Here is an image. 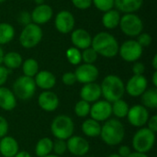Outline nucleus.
<instances>
[{
  "mask_svg": "<svg viewBox=\"0 0 157 157\" xmlns=\"http://www.w3.org/2000/svg\"><path fill=\"white\" fill-rule=\"evenodd\" d=\"M17 106V98L14 93L7 87L0 86V108L4 110L10 111Z\"/></svg>",
  "mask_w": 157,
  "mask_h": 157,
  "instance_id": "obj_22",
  "label": "nucleus"
},
{
  "mask_svg": "<svg viewBox=\"0 0 157 157\" xmlns=\"http://www.w3.org/2000/svg\"><path fill=\"white\" fill-rule=\"evenodd\" d=\"M18 148L17 142L11 136H5L0 141V153L4 157H14Z\"/></svg>",
  "mask_w": 157,
  "mask_h": 157,
  "instance_id": "obj_21",
  "label": "nucleus"
},
{
  "mask_svg": "<svg viewBox=\"0 0 157 157\" xmlns=\"http://www.w3.org/2000/svg\"><path fill=\"white\" fill-rule=\"evenodd\" d=\"M76 81L82 84H88L95 82L98 77V69L94 64L83 63L79 65L75 72Z\"/></svg>",
  "mask_w": 157,
  "mask_h": 157,
  "instance_id": "obj_10",
  "label": "nucleus"
},
{
  "mask_svg": "<svg viewBox=\"0 0 157 157\" xmlns=\"http://www.w3.org/2000/svg\"><path fill=\"white\" fill-rule=\"evenodd\" d=\"M100 88L101 95L110 103L121 99L125 92V85L123 81L115 75H107L103 79Z\"/></svg>",
  "mask_w": 157,
  "mask_h": 157,
  "instance_id": "obj_3",
  "label": "nucleus"
},
{
  "mask_svg": "<svg viewBox=\"0 0 157 157\" xmlns=\"http://www.w3.org/2000/svg\"><path fill=\"white\" fill-rule=\"evenodd\" d=\"M3 63L6 65L5 67H6L7 69H17L22 64L23 60L22 56L18 52H10L4 55Z\"/></svg>",
  "mask_w": 157,
  "mask_h": 157,
  "instance_id": "obj_27",
  "label": "nucleus"
},
{
  "mask_svg": "<svg viewBox=\"0 0 157 157\" xmlns=\"http://www.w3.org/2000/svg\"><path fill=\"white\" fill-rule=\"evenodd\" d=\"M15 36V29L9 23H0V45L10 42Z\"/></svg>",
  "mask_w": 157,
  "mask_h": 157,
  "instance_id": "obj_29",
  "label": "nucleus"
},
{
  "mask_svg": "<svg viewBox=\"0 0 157 157\" xmlns=\"http://www.w3.org/2000/svg\"><path fill=\"white\" fill-rule=\"evenodd\" d=\"M35 2H36V4L39 6V5H42V4H44V0H35Z\"/></svg>",
  "mask_w": 157,
  "mask_h": 157,
  "instance_id": "obj_51",
  "label": "nucleus"
},
{
  "mask_svg": "<svg viewBox=\"0 0 157 157\" xmlns=\"http://www.w3.org/2000/svg\"><path fill=\"white\" fill-rule=\"evenodd\" d=\"M153 84L154 86L156 87L157 86V71H155L154 75H153Z\"/></svg>",
  "mask_w": 157,
  "mask_h": 157,
  "instance_id": "obj_49",
  "label": "nucleus"
},
{
  "mask_svg": "<svg viewBox=\"0 0 157 157\" xmlns=\"http://www.w3.org/2000/svg\"><path fill=\"white\" fill-rule=\"evenodd\" d=\"M92 4H94L98 10L107 12L113 8L114 0H92Z\"/></svg>",
  "mask_w": 157,
  "mask_h": 157,
  "instance_id": "obj_35",
  "label": "nucleus"
},
{
  "mask_svg": "<svg viewBox=\"0 0 157 157\" xmlns=\"http://www.w3.org/2000/svg\"><path fill=\"white\" fill-rule=\"evenodd\" d=\"M108 157H121V156H120L118 154H112V155H109Z\"/></svg>",
  "mask_w": 157,
  "mask_h": 157,
  "instance_id": "obj_52",
  "label": "nucleus"
},
{
  "mask_svg": "<svg viewBox=\"0 0 157 157\" xmlns=\"http://www.w3.org/2000/svg\"><path fill=\"white\" fill-rule=\"evenodd\" d=\"M7 132H8V122L4 117L0 116V138L6 136Z\"/></svg>",
  "mask_w": 157,
  "mask_h": 157,
  "instance_id": "obj_41",
  "label": "nucleus"
},
{
  "mask_svg": "<svg viewBox=\"0 0 157 157\" xmlns=\"http://www.w3.org/2000/svg\"><path fill=\"white\" fill-rule=\"evenodd\" d=\"M121 31L129 37H137L143 32L144 23L139 16L130 13L121 17L120 24Z\"/></svg>",
  "mask_w": 157,
  "mask_h": 157,
  "instance_id": "obj_8",
  "label": "nucleus"
},
{
  "mask_svg": "<svg viewBox=\"0 0 157 157\" xmlns=\"http://www.w3.org/2000/svg\"><path fill=\"white\" fill-rule=\"evenodd\" d=\"M4 55H5V53H4V51H3V48L1 47V45H0V65H1V63H3V59H4Z\"/></svg>",
  "mask_w": 157,
  "mask_h": 157,
  "instance_id": "obj_50",
  "label": "nucleus"
},
{
  "mask_svg": "<svg viewBox=\"0 0 157 157\" xmlns=\"http://www.w3.org/2000/svg\"><path fill=\"white\" fill-rule=\"evenodd\" d=\"M128 157H148L146 154H143V153H139V152H134V153H131V155Z\"/></svg>",
  "mask_w": 157,
  "mask_h": 157,
  "instance_id": "obj_47",
  "label": "nucleus"
},
{
  "mask_svg": "<svg viewBox=\"0 0 157 157\" xmlns=\"http://www.w3.org/2000/svg\"><path fill=\"white\" fill-rule=\"evenodd\" d=\"M152 64H153V67H154V69L156 71L157 70V55L155 54V56H154V58H153V62H152Z\"/></svg>",
  "mask_w": 157,
  "mask_h": 157,
  "instance_id": "obj_48",
  "label": "nucleus"
},
{
  "mask_svg": "<svg viewBox=\"0 0 157 157\" xmlns=\"http://www.w3.org/2000/svg\"><path fill=\"white\" fill-rule=\"evenodd\" d=\"M147 79L143 75L132 76L125 86V91L132 97H140L147 89Z\"/></svg>",
  "mask_w": 157,
  "mask_h": 157,
  "instance_id": "obj_14",
  "label": "nucleus"
},
{
  "mask_svg": "<svg viewBox=\"0 0 157 157\" xmlns=\"http://www.w3.org/2000/svg\"><path fill=\"white\" fill-rule=\"evenodd\" d=\"M43 157H61V156L56 155H46V156H43Z\"/></svg>",
  "mask_w": 157,
  "mask_h": 157,
  "instance_id": "obj_53",
  "label": "nucleus"
},
{
  "mask_svg": "<svg viewBox=\"0 0 157 157\" xmlns=\"http://www.w3.org/2000/svg\"><path fill=\"white\" fill-rule=\"evenodd\" d=\"M111 107H112V113L116 117H118L120 119L127 117V114H128L130 108H129L128 103L125 100H123L121 98L118 99V100L113 102Z\"/></svg>",
  "mask_w": 157,
  "mask_h": 157,
  "instance_id": "obj_31",
  "label": "nucleus"
},
{
  "mask_svg": "<svg viewBox=\"0 0 157 157\" xmlns=\"http://www.w3.org/2000/svg\"><path fill=\"white\" fill-rule=\"evenodd\" d=\"M67 150V144L66 142L63 140H59L57 139L56 141L53 142L52 144V151H54L56 155H63Z\"/></svg>",
  "mask_w": 157,
  "mask_h": 157,
  "instance_id": "obj_36",
  "label": "nucleus"
},
{
  "mask_svg": "<svg viewBox=\"0 0 157 157\" xmlns=\"http://www.w3.org/2000/svg\"><path fill=\"white\" fill-rule=\"evenodd\" d=\"M66 57L69 63L74 65H77L82 62L81 52L75 47H71L66 51Z\"/></svg>",
  "mask_w": 157,
  "mask_h": 157,
  "instance_id": "obj_32",
  "label": "nucleus"
},
{
  "mask_svg": "<svg viewBox=\"0 0 157 157\" xmlns=\"http://www.w3.org/2000/svg\"><path fill=\"white\" fill-rule=\"evenodd\" d=\"M38 103L43 110L49 112L54 111L59 106V98L54 92L46 90L39 96Z\"/></svg>",
  "mask_w": 157,
  "mask_h": 157,
  "instance_id": "obj_17",
  "label": "nucleus"
},
{
  "mask_svg": "<svg viewBox=\"0 0 157 157\" xmlns=\"http://www.w3.org/2000/svg\"><path fill=\"white\" fill-rule=\"evenodd\" d=\"M14 157H31V155L26 151H21V152H17Z\"/></svg>",
  "mask_w": 157,
  "mask_h": 157,
  "instance_id": "obj_46",
  "label": "nucleus"
},
{
  "mask_svg": "<svg viewBox=\"0 0 157 157\" xmlns=\"http://www.w3.org/2000/svg\"><path fill=\"white\" fill-rule=\"evenodd\" d=\"M75 124L72 119L66 115H59L53 119L51 124V131L53 136L59 140H68L73 136Z\"/></svg>",
  "mask_w": 157,
  "mask_h": 157,
  "instance_id": "obj_4",
  "label": "nucleus"
},
{
  "mask_svg": "<svg viewBox=\"0 0 157 157\" xmlns=\"http://www.w3.org/2000/svg\"><path fill=\"white\" fill-rule=\"evenodd\" d=\"M63 82L66 86H73L76 82V77L75 73L72 72H67L63 74Z\"/></svg>",
  "mask_w": 157,
  "mask_h": 157,
  "instance_id": "obj_40",
  "label": "nucleus"
},
{
  "mask_svg": "<svg viewBox=\"0 0 157 157\" xmlns=\"http://www.w3.org/2000/svg\"><path fill=\"white\" fill-rule=\"evenodd\" d=\"M71 40L74 46L77 49L85 50L88 47H91L92 37L88 31L84 29H74L71 35Z\"/></svg>",
  "mask_w": 157,
  "mask_h": 157,
  "instance_id": "obj_18",
  "label": "nucleus"
},
{
  "mask_svg": "<svg viewBox=\"0 0 157 157\" xmlns=\"http://www.w3.org/2000/svg\"><path fill=\"white\" fill-rule=\"evenodd\" d=\"M148 129L154 132L155 133L157 132V116L154 115L148 120Z\"/></svg>",
  "mask_w": 157,
  "mask_h": 157,
  "instance_id": "obj_44",
  "label": "nucleus"
},
{
  "mask_svg": "<svg viewBox=\"0 0 157 157\" xmlns=\"http://www.w3.org/2000/svg\"><path fill=\"white\" fill-rule=\"evenodd\" d=\"M129 122L134 127H143L149 120V113L143 105H134L129 109L128 114Z\"/></svg>",
  "mask_w": 157,
  "mask_h": 157,
  "instance_id": "obj_12",
  "label": "nucleus"
},
{
  "mask_svg": "<svg viewBox=\"0 0 157 157\" xmlns=\"http://www.w3.org/2000/svg\"><path fill=\"white\" fill-rule=\"evenodd\" d=\"M42 36L43 32L40 27L31 22L29 25L24 26L19 35V42L22 47L26 49H31L40 42Z\"/></svg>",
  "mask_w": 157,
  "mask_h": 157,
  "instance_id": "obj_5",
  "label": "nucleus"
},
{
  "mask_svg": "<svg viewBox=\"0 0 157 157\" xmlns=\"http://www.w3.org/2000/svg\"><path fill=\"white\" fill-rule=\"evenodd\" d=\"M17 19H18V22L21 25H23V26H27L29 23H31V21H32L31 20V15L28 11H22V12H20L19 15H18Z\"/></svg>",
  "mask_w": 157,
  "mask_h": 157,
  "instance_id": "obj_38",
  "label": "nucleus"
},
{
  "mask_svg": "<svg viewBox=\"0 0 157 157\" xmlns=\"http://www.w3.org/2000/svg\"><path fill=\"white\" fill-rule=\"evenodd\" d=\"M91 47L96 52L106 58H112L119 53L120 45L116 38L109 32L102 31L92 38Z\"/></svg>",
  "mask_w": 157,
  "mask_h": 157,
  "instance_id": "obj_1",
  "label": "nucleus"
},
{
  "mask_svg": "<svg viewBox=\"0 0 157 157\" xmlns=\"http://www.w3.org/2000/svg\"><path fill=\"white\" fill-rule=\"evenodd\" d=\"M83 157H87V156H83ZM88 157H89V156H88Z\"/></svg>",
  "mask_w": 157,
  "mask_h": 157,
  "instance_id": "obj_56",
  "label": "nucleus"
},
{
  "mask_svg": "<svg viewBox=\"0 0 157 157\" xmlns=\"http://www.w3.org/2000/svg\"><path fill=\"white\" fill-rule=\"evenodd\" d=\"M52 144L53 142L50 138H42L40 139L35 147V153L38 157H43L51 154L52 151Z\"/></svg>",
  "mask_w": 157,
  "mask_h": 157,
  "instance_id": "obj_28",
  "label": "nucleus"
},
{
  "mask_svg": "<svg viewBox=\"0 0 157 157\" xmlns=\"http://www.w3.org/2000/svg\"><path fill=\"white\" fill-rule=\"evenodd\" d=\"M67 150L75 156H84L89 151V143L81 136H71L67 142Z\"/></svg>",
  "mask_w": 157,
  "mask_h": 157,
  "instance_id": "obj_15",
  "label": "nucleus"
},
{
  "mask_svg": "<svg viewBox=\"0 0 157 157\" xmlns=\"http://www.w3.org/2000/svg\"><path fill=\"white\" fill-rule=\"evenodd\" d=\"M155 133L148 128H142L134 134L132 138V147L135 152L146 154L155 145Z\"/></svg>",
  "mask_w": 157,
  "mask_h": 157,
  "instance_id": "obj_6",
  "label": "nucleus"
},
{
  "mask_svg": "<svg viewBox=\"0 0 157 157\" xmlns=\"http://www.w3.org/2000/svg\"><path fill=\"white\" fill-rule=\"evenodd\" d=\"M6 0H0V3H3V2H5Z\"/></svg>",
  "mask_w": 157,
  "mask_h": 157,
  "instance_id": "obj_54",
  "label": "nucleus"
},
{
  "mask_svg": "<svg viewBox=\"0 0 157 157\" xmlns=\"http://www.w3.org/2000/svg\"><path fill=\"white\" fill-rule=\"evenodd\" d=\"M121 17L120 11L112 8L104 13L102 17V24L106 29H113L119 26Z\"/></svg>",
  "mask_w": 157,
  "mask_h": 157,
  "instance_id": "obj_24",
  "label": "nucleus"
},
{
  "mask_svg": "<svg viewBox=\"0 0 157 157\" xmlns=\"http://www.w3.org/2000/svg\"><path fill=\"white\" fill-rule=\"evenodd\" d=\"M81 56H82V61H84L85 63L93 64L97 61L98 54L92 47H88L83 50V52H81Z\"/></svg>",
  "mask_w": 157,
  "mask_h": 157,
  "instance_id": "obj_34",
  "label": "nucleus"
},
{
  "mask_svg": "<svg viewBox=\"0 0 157 157\" xmlns=\"http://www.w3.org/2000/svg\"><path fill=\"white\" fill-rule=\"evenodd\" d=\"M73 5L81 10H86L89 8L92 5V0H72Z\"/></svg>",
  "mask_w": 157,
  "mask_h": 157,
  "instance_id": "obj_39",
  "label": "nucleus"
},
{
  "mask_svg": "<svg viewBox=\"0 0 157 157\" xmlns=\"http://www.w3.org/2000/svg\"><path fill=\"white\" fill-rule=\"evenodd\" d=\"M145 71V66L143 63H135L132 66V73L134 75H143Z\"/></svg>",
  "mask_w": 157,
  "mask_h": 157,
  "instance_id": "obj_42",
  "label": "nucleus"
},
{
  "mask_svg": "<svg viewBox=\"0 0 157 157\" xmlns=\"http://www.w3.org/2000/svg\"><path fill=\"white\" fill-rule=\"evenodd\" d=\"M36 91V84L32 77L22 75L18 77L13 85V93L16 98L21 100L30 99Z\"/></svg>",
  "mask_w": 157,
  "mask_h": 157,
  "instance_id": "obj_7",
  "label": "nucleus"
},
{
  "mask_svg": "<svg viewBox=\"0 0 157 157\" xmlns=\"http://www.w3.org/2000/svg\"><path fill=\"white\" fill-rule=\"evenodd\" d=\"M26 1H29V0H26Z\"/></svg>",
  "mask_w": 157,
  "mask_h": 157,
  "instance_id": "obj_55",
  "label": "nucleus"
},
{
  "mask_svg": "<svg viewBox=\"0 0 157 157\" xmlns=\"http://www.w3.org/2000/svg\"><path fill=\"white\" fill-rule=\"evenodd\" d=\"M21 65L24 75L26 76L33 78V76H35L39 72V63L33 58H29L25 60V62H23Z\"/></svg>",
  "mask_w": 157,
  "mask_h": 157,
  "instance_id": "obj_30",
  "label": "nucleus"
},
{
  "mask_svg": "<svg viewBox=\"0 0 157 157\" xmlns=\"http://www.w3.org/2000/svg\"><path fill=\"white\" fill-rule=\"evenodd\" d=\"M35 84L36 86H39L44 90L52 89L56 84L55 75L49 71H40L35 75Z\"/></svg>",
  "mask_w": 157,
  "mask_h": 157,
  "instance_id": "obj_20",
  "label": "nucleus"
},
{
  "mask_svg": "<svg viewBox=\"0 0 157 157\" xmlns=\"http://www.w3.org/2000/svg\"><path fill=\"white\" fill-rule=\"evenodd\" d=\"M137 42L144 48V47H147L152 43V37L150 34L148 33H141L140 35L137 36Z\"/></svg>",
  "mask_w": 157,
  "mask_h": 157,
  "instance_id": "obj_37",
  "label": "nucleus"
},
{
  "mask_svg": "<svg viewBox=\"0 0 157 157\" xmlns=\"http://www.w3.org/2000/svg\"><path fill=\"white\" fill-rule=\"evenodd\" d=\"M142 103L146 109H155L157 108V89L150 88L146 89L142 94Z\"/></svg>",
  "mask_w": 157,
  "mask_h": 157,
  "instance_id": "obj_26",
  "label": "nucleus"
},
{
  "mask_svg": "<svg viewBox=\"0 0 157 157\" xmlns=\"http://www.w3.org/2000/svg\"><path fill=\"white\" fill-rule=\"evenodd\" d=\"M119 53L121 57L126 62H136L143 54V47L135 40H129L124 41L120 49Z\"/></svg>",
  "mask_w": 157,
  "mask_h": 157,
  "instance_id": "obj_9",
  "label": "nucleus"
},
{
  "mask_svg": "<svg viewBox=\"0 0 157 157\" xmlns=\"http://www.w3.org/2000/svg\"><path fill=\"white\" fill-rule=\"evenodd\" d=\"M8 75H9V70L5 66L0 65V86H2L6 82Z\"/></svg>",
  "mask_w": 157,
  "mask_h": 157,
  "instance_id": "obj_43",
  "label": "nucleus"
},
{
  "mask_svg": "<svg viewBox=\"0 0 157 157\" xmlns=\"http://www.w3.org/2000/svg\"><path fill=\"white\" fill-rule=\"evenodd\" d=\"M80 97L82 100H85L88 103L96 102L101 97V88L100 86L95 82L85 84L81 88Z\"/></svg>",
  "mask_w": 157,
  "mask_h": 157,
  "instance_id": "obj_19",
  "label": "nucleus"
},
{
  "mask_svg": "<svg viewBox=\"0 0 157 157\" xmlns=\"http://www.w3.org/2000/svg\"><path fill=\"white\" fill-rule=\"evenodd\" d=\"M125 130L123 124L117 119H110L101 126L100 137L108 145H118L124 138Z\"/></svg>",
  "mask_w": 157,
  "mask_h": 157,
  "instance_id": "obj_2",
  "label": "nucleus"
},
{
  "mask_svg": "<svg viewBox=\"0 0 157 157\" xmlns=\"http://www.w3.org/2000/svg\"><path fill=\"white\" fill-rule=\"evenodd\" d=\"M91 119L97 121H107L112 114V107L111 103L107 100H98L91 106L90 112Z\"/></svg>",
  "mask_w": 157,
  "mask_h": 157,
  "instance_id": "obj_13",
  "label": "nucleus"
},
{
  "mask_svg": "<svg viewBox=\"0 0 157 157\" xmlns=\"http://www.w3.org/2000/svg\"><path fill=\"white\" fill-rule=\"evenodd\" d=\"M90 108L91 106L88 102L81 99L75 106V113L80 118L86 117L90 112Z\"/></svg>",
  "mask_w": 157,
  "mask_h": 157,
  "instance_id": "obj_33",
  "label": "nucleus"
},
{
  "mask_svg": "<svg viewBox=\"0 0 157 157\" xmlns=\"http://www.w3.org/2000/svg\"><path fill=\"white\" fill-rule=\"evenodd\" d=\"M30 15H31L32 22L40 26L51 20L53 15V11L49 5L42 4L37 6L30 13Z\"/></svg>",
  "mask_w": 157,
  "mask_h": 157,
  "instance_id": "obj_16",
  "label": "nucleus"
},
{
  "mask_svg": "<svg viewBox=\"0 0 157 157\" xmlns=\"http://www.w3.org/2000/svg\"><path fill=\"white\" fill-rule=\"evenodd\" d=\"M100 131H101V125L99 124L98 121L93 119H88L85 121L82 124V132L88 137L95 138L99 136Z\"/></svg>",
  "mask_w": 157,
  "mask_h": 157,
  "instance_id": "obj_25",
  "label": "nucleus"
},
{
  "mask_svg": "<svg viewBox=\"0 0 157 157\" xmlns=\"http://www.w3.org/2000/svg\"><path fill=\"white\" fill-rule=\"evenodd\" d=\"M131 148L127 145H122L119 148L118 155L121 157H128L131 155Z\"/></svg>",
  "mask_w": 157,
  "mask_h": 157,
  "instance_id": "obj_45",
  "label": "nucleus"
},
{
  "mask_svg": "<svg viewBox=\"0 0 157 157\" xmlns=\"http://www.w3.org/2000/svg\"><path fill=\"white\" fill-rule=\"evenodd\" d=\"M75 24V17L73 14L67 10H62L60 11L54 19V25L56 29L63 33V34H67L71 31L74 30Z\"/></svg>",
  "mask_w": 157,
  "mask_h": 157,
  "instance_id": "obj_11",
  "label": "nucleus"
},
{
  "mask_svg": "<svg viewBox=\"0 0 157 157\" xmlns=\"http://www.w3.org/2000/svg\"><path fill=\"white\" fill-rule=\"evenodd\" d=\"M144 4V0H114V6L118 11L130 14L138 11Z\"/></svg>",
  "mask_w": 157,
  "mask_h": 157,
  "instance_id": "obj_23",
  "label": "nucleus"
}]
</instances>
